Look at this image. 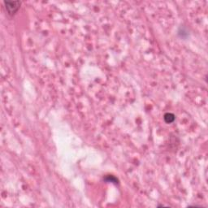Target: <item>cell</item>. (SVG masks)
I'll return each mask as SVG.
<instances>
[{"instance_id":"cell-1","label":"cell","mask_w":208,"mask_h":208,"mask_svg":"<svg viewBox=\"0 0 208 208\" xmlns=\"http://www.w3.org/2000/svg\"><path fill=\"white\" fill-rule=\"evenodd\" d=\"M4 4L6 6V9H7V12L10 15H13L19 9L21 2H18V1L17 2H7V1H5Z\"/></svg>"},{"instance_id":"cell-2","label":"cell","mask_w":208,"mask_h":208,"mask_svg":"<svg viewBox=\"0 0 208 208\" xmlns=\"http://www.w3.org/2000/svg\"><path fill=\"white\" fill-rule=\"evenodd\" d=\"M164 120L167 123H172L175 120V115L172 113H166L164 115Z\"/></svg>"}]
</instances>
